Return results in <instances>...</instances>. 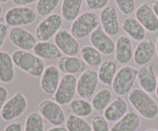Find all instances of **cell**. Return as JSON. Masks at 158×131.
Masks as SVG:
<instances>
[{"label": "cell", "mask_w": 158, "mask_h": 131, "mask_svg": "<svg viewBox=\"0 0 158 131\" xmlns=\"http://www.w3.org/2000/svg\"><path fill=\"white\" fill-rule=\"evenodd\" d=\"M99 25H100V19L97 14L93 11H85L71 23L70 33L76 40H83L87 37H90Z\"/></svg>", "instance_id": "3"}, {"label": "cell", "mask_w": 158, "mask_h": 131, "mask_svg": "<svg viewBox=\"0 0 158 131\" xmlns=\"http://www.w3.org/2000/svg\"><path fill=\"white\" fill-rule=\"evenodd\" d=\"M155 94H156V97L158 98V76H157V86H156V91H155Z\"/></svg>", "instance_id": "44"}, {"label": "cell", "mask_w": 158, "mask_h": 131, "mask_svg": "<svg viewBox=\"0 0 158 131\" xmlns=\"http://www.w3.org/2000/svg\"><path fill=\"white\" fill-rule=\"evenodd\" d=\"M9 2V0H0V3H7Z\"/></svg>", "instance_id": "46"}, {"label": "cell", "mask_w": 158, "mask_h": 131, "mask_svg": "<svg viewBox=\"0 0 158 131\" xmlns=\"http://www.w3.org/2000/svg\"><path fill=\"white\" fill-rule=\"evenodd\" d=\"M60 0H38L36 3V12L39 16L47 17L57 8Z\"/></svg>", "instance_id": "33"}, {"label": "cell", "mask_w": 158, "mask_h": 131, "mask_svg": "<svg viewBox=\"0 0 158 131\" xmlns=\"http://www.w3.org/2000/svg\"><path fill=\"white\" fill-rule=\"evenodd\" d=\"M12 1L17 6H26L33 3H37L38 0H12Z\"/></svg>", "instance_id": "40"}, {"label": "cell", "mask_w": 158, "mask_h": 131, "mask_svg": "<svg viewBox=\"0 0 158 131\" xmlns=\"http://www.w3.org/2000/svg\"><path fill=\"white\" fill-rule=\"evenodd\" d=\"M81 59L85 62V64L93 67H99L103 62L102 54L92 46H84L80 50Z\"/></svg>", "instance_id": "28"}, {"label": "cell", "mask_w": 158, "mask_h": 131, "mask_svg": "<svg viewBox=\"0 0 158 131\" xmlns=\"http://www.w3.org/2000/svg\"><path fill=\"white\" fill-rule=\"evenodd\" d=\"M56 46L62 54L66 56H76L80 52V46L77 40L67 30H60L53 38Z\"/></svg>", "instance_id": "12"}, {"label": "cell", "mask_w": 158, "mask_h": 131, "mask_svg": "<svg viewBox=\"0 0 158 131\" xmlns=\"http://www.w3.org/2000/svg\"><path fill=\"white\" fill-rule=\"evenodd\" d=\"M8 94L9 92L6 87L0 86V111L2 110L5 103L8 101Z\"/></svg>", "instance_id": "38"}, {"label": "cell", "mask_w": 158, "mask_h": 131, "mask_svg": "<svg viewBox=\"0 0 158 131\" xmlns=\"http://www.w3.org/2000/svg\"><path fill=\"white\" fill-rule=\"evenodd\" d=\"M155 46H156V55H157V58H158V37L156 38V45H155Z\"/></svg>", "instance_id": "43"}, {"label": "cell", "mask_w": 158, "mask_h": 131, "mask_svg": "<svg viewBox=\"0 0 158 131\" xmlns=\"http://www.w3.org/2000/svg\"><path fill=\"white\" fill-rule=\"evenodd\" d=\"M56 67L64 74H77L82 73L86 69V64L81 58L77 56L64 55L57 60Z\"/></svg>", "instance_id": "20"}, {"label": "cell", "mask_w": 158, "mask_h": 131, "mask_svg": "<svg viewBox=\"0 0 158 131\" xmlns=\"http://www.w3.org/2000/svg\"><path fill=\"white\" fill-rule=\"evenodd\" d=\"M127 98L132 108L144 119L151 120L158 116V104L145 91L140 88L132 89Z\"/></svg>", "instance_id": "1"}, {"label": "cell", "mask_w": 158, "mask_h": 131, "mask_svg": "<svg viewBox=\"0 0 158 131\" xmlns=\"http://www.w3.org/2000/svg\"><path fill=\"white\" fill-rule=\"evenodd\" d=\"M112 99H113L112 91L107 88H104L99 90L93 96L91 105L94 110L100 113V111H104L107 109V106L112 103Z\"/></svg>", "instance_id": "29"}, {"label": "cell", "mask_w": 158, "mask_h": 131, "mask_svg": "<svg viewBox=\"0 0 158 131\" xmlns=\"http://www.w3.org/2000/svg\"><path fill=\"white\" fill-rule=\"evenodd\" d=\"M137 83L140 86V89L146 93H155L157 86V76L155 74L154 67L151 64L141 66L137 70Z\"/></svg>", "instance_id": "19"}, {"label": "cell", "mask_w": 158, "mask_h": 131, "mask_svg": "<svg viewBox=\"0 0 158 131\" xmlns=\"http://www.w3.org/2000/svg\"><path fill=\"white\" fill-rule=\"evenodd\" d=\"M89 40H90L91 46L95 47L98 51H100L101 54L111 55L115 52V42L100 27H98L91 34Z\"/></svg>", "instance_id": "14"}, {"label": "cell", "mask_w": 158, "mask_h": 131, "mask_svg": "<svg viewBox=\"0 0 158 131\" xmlns=\"http://www.w3.org/2000/svg\"><path fill=\"white\" fill-rule=\"evenodd\" d=\"M36 10L27 6H16L8 9L4 15L5 24L8 27H23L33 24L37 20Z\"/></svg>", "instance_id": "5"}, {"label": "cell", "mask_w": 158, "mask_h": 131, "mask_svg": "<svg viewBox=\"0 0 158 131\" xmlns=\"http://www.w3.org/2000/svg\"><path fill=\"white\" fill-rule=\"evenodd\" d=\"M14 61L12 55L6 51L0 50V82L3 84H10L15 79Z\"/></svg>", "instance_id": "24"}, {"label": "cell", "mask_w": 158, "mask_h": 131, "mask_svg": "<svg viewBox=\"0 0 158 131\" xmlns=\"http://www.w3.org/2000/svg\"><path fill=\"white\" fill-rule=\"evenodd\" d=\"M135 19L141 24L146 32L156 33L158 31V18L149 4H140L135 9Z\"/></svg>", "instance_id": "16"}, {"label": "cell", "mask_w": 158, "mask_h": 131, "mask_svg": "<svg viewBox=\"0 0 158 131\" xmlns=\"http://www.w3.org/2000/svg\"><path fill=\"white\" fill-rule=\"evenodd\" d=\"M121 28L126 35L135 42H141L145 40L146 31L141 24L135 18L127 17L125 18L121 23Z\"/></svg>", "instance_id": "21"}, {"label": "cell", "mask_w": 158, "mask_h": 131, "mask_svg": "<svg viewBox=\"0 0 158 131\" xmlns=\"http://www.w3.org/2000/svg\"><path fill=\"white\" fill-rule=\"evenodd\" d=\"M24 131H44V118L40 113L33 111L25 119Z\"/></svg>", "instance_id": "31"}, {"label": "cell", "mask_w": 158, "mask_h": 131, "mask_svg": "<svg viewBox=\"0 0 158 131\" xmlns=\"http://www.w3.org/2000/svg\"><path fill=\"white\" fill-rule=\"evenodd\" d=\"M34 53L43 60H58L62 57V53L54 42H39L35 46Z\"/></svg>", "instance_id": "23"}, {"label": "cell", "mask_w": 158, "mask_h": 131, "mask_svg": "<svg viewBox=\"0 0 158 131\" xmlns=\"http://www.w3.org/2000/svg\"><path fill=\"white\" fill-rule=\"evenodd\" d=\"M3 131H23V126L19 122H11L5 126Z\"/></svg>", "instance_id": "39"}, {"label": "cell", "mask_w": 158, "mask_h": 131, "mask_svg": "<svg viewBox=\"0 0 158 131\" xmlns=\"http://www.w3.org/2000/svg\"><path fill=\"white\" fill-rule=\"evenodd\" d=\"M99 78L97 72L93 69L85 70L77 79L76 94L80 99H90L96 93Z\"/></svg>", "instance_id": "10"}, {"label": "cell", "mask_w": 158, "mask_h": 131, "mask_svg": "<svg viewBox=\"0 0 158 131\" xmlns=\"http://www.w3.org/2000/svg\"><path fill=\"white\" fill-rule=\"evenodd\" d=\"M39 113L52 126H61L65 122V113L61 105L54 100H44L39 104Z\"/></svg>", "instance_id": "8"}, {"label": "cell", "mask_w": 158, "mask_h": 131, "mask_svg": "<svg viewBox=\"0 0 158 131\" xmlns=\"http://www.w3.org/2000/svg\"><path fill=\"white\" fill-rule=\"evenodd\" d=\"M28 108V101L22 92H17L5 103L0 116L4 121H12L20 117Z\"/></svg>", "instance_id": "7"}, {"label": "cell", "mask_w": 158, "mask_h": 131, "mask_svg": "<svg viewBox=\"0 0 158 131\" xmlns=\"http://www.w3.org/2000/svg\"><path fill=\"white\" fill-rule=\"evenodd\" d=\"M77 78L72 74H64L61 77L53 99L60 105H69L73 101L74 96L76 94Z\"/></svg>", "instance_id": "9"}, {"label": "cell", "mask_w": 158, "mask_h": 131, "mask_svg": "<svg viewBox=\"0 0 158 131\" xmlns=\"http://www.w3.org/2000/svg\"><path fill=\"white\" fill-rule=\"evenodd\" d=\"M127 111V101L121 97L115 99L112 103L107 106V109L104 110V117L109 122H117L121 118H123Z\"/></svg>", "instance_id": "22"}, {"label": "cell", "mask_w": 158, "mask_h": 131, "mask_svg": "<svg viewBox=\"0 0 158 131\" xmlns=\"http://www.w3.org/2000/svg\"><path fill=\"white\" fill-rule=\"evenodd\" d=\"M133 46L127 36H120L115 42V59L122 65H127L133 59Z\"/></svg>", "instance_id": "18"}, {"label": "cell", "mask_w": 158, "mask_h": 131, "mask_svg": "<svg viewBox=\"0 0 158 131\" xmlns=\"http://www.w3.org/2000/svg\"><path fill=\"white\" fill-rule=\"evenodd\" d=\"M69 109H70L71 114H74L79 117H87L93 113V106L91 103H89L87 100L84 99H76L73 100L69 104Z\"/></svg>", "instance_id": "30"}, {"label": "cell", "mask_w": 158, "mask_h": 131, "mask_svg": "<svg viewBox=\"0 0 158 131\" xmlns=\"http://www.w3.org/2000/svg\"><path fill=\"white\" fill-rule=\"evenodd\" d=\"M2 16V6H1V3H0V18Z\"/></svg>", "instance_id": "45"}, {"label": "cell", "mask_w": 158, "mask_h": 131, "mask_svg": "<svg viewBox=\"0 0 158 131\" xmlns=\"http://www.w3.org/2000/svg\"><path fill=\"white\" fill-rule=\"evenodd\" d=\"M92 131H110L109 121L104 117V115L94 116L91 120Z\"/></svg>", "instance_id": "35"}, {"label": "cell", "mask_w": 158, "mask_h": 131, "mask_svg": "<svg viewBox=\"0 0 158 131\" xmlns=\"http://www.w3.org/2000/svg\"><path fill=\"white\" fill-rule=\"evenodd\" d=\"M65 122L68 131H92L91 123L74 114H69Z\"/></svg>", "instance_id": "32"}, {"label": "cell", "mask_w": 158, "mask_h": 131, "mask_svg": "<svg viewBox=\"0 0 158 131\" xmlns=\"http://www.w3.org/2000/svg\"><path fill=\"white\" fill-rule=\"evenodd\" d=\"M145 131H158V129H152V128H149V129H147Z\"/></svg>", "instance_id": "47"}, {"label": "cell", "mask_w": 158, "mask_h": 131, "mask_svg": "<svg viewBox=\"0 0 158 131\" xmlns=\"http://www.w3.org/2000/svg\"><path fill=\"white\" fill-rule=\"evenodd\" d=\"M118 72L117 63L113 60H105L99 66L98 69V78L105 86H112L113 80Z\"/></svg>", "instance_id": "26"}, {"label": "cell", "mask_w": 158, "mask_h": 131, "mask_svg": "<svg viewBox=\"0 0 158 131\" xmlns=\"http://www.w3.org/2000/svg\"><path fill=\"white\" fill-rule=\"evenodd\" d=\"M60 80L61 77L59 69L56 65H48L41 76V81H40L41 90L47 95H54Z\"/></svg>", "instance_id": "15"}, {"label": "cell", "mask_w": 158, "mask_h": 131, "mask_svg": "<svg viewBox=\"0 0 158 131\" xmlns=\"http://www.w3.org/2000/svg\"><path fill=\"white\" fill-rule=\"evenodd\" d=\"M8 34V26L4 23H0V50L4 46Z\"/></svg>", "instance_id": "37"}, {"label": "cell", "mask_w": 158, "mask_h": 131, "mask_svg": "<svg viewBox=\"0 0 158 131\" xmlns=\"http://www.w3.org/2000/svg\"><path fill=\"white\" fill-rule=\"evenodd\" d=\"M156 53V46L151 40H143L138 42L133 51V61L137 66H144L149 64Z\"/></svg>", "instance_id": "17"}, {"label": "cell", "mask_w": 158, "mask_h": 131, "mask_svg": "<svg viewBox=\"0 0 158 131\" xmlns=\"http://www.w3.org/2000/svg\"><path fill=\"white\" fill-rule=\"evenodd\" d=\"M83 0H62L61 16L66 22H73L80 15Z\"/></svg>", "instance_id": "27"}, {"label": "cell", "mask_w": 158, "mask_h": 131, "mask_svg": "<svg viewBox=\"0 0 158 131\" xmlns=\"http://www.w3.org/2000/svg\"><path fill=\"white\" fill-rule=\"evenodd\" d=\"M109 2V0H85L87 7L92 11L102 10L104 9Z\"/></svg>", "instance_id": "36"}, {"label": "cell", "mask_w": 158, "mask_h": 131, "mask_svg": "<svg viewBox=\"0 0 158 131\" xmlns=\"http://www.w3.org/2000/svg\"><path fill=\"white\" fill-rule=\"evenodd\" d=\"M12 59L18 69L34 78L41 77L46 69L44 62L42 58L37 56L35 53H31L26 50H15L12 53Z\"/></svg>", "instance_id": "2"}, {"label": "cell", "mask_w": 158, "mask_h": 131, "mask_svg": "<svg viewBox=\"0 0 158 131\" xmlns=\"http://www.w3.org/2000/svg\"><path fill=\"white\" fill-rule=\"evenodd\" d=\"M47 131H68L66 127H62V126H52V127L48 128Z\"/></svg>", "instance_id": "41"}, {"label": "cell", "mask_w": 158, "mask_h": 131, "mask_svg": "<svg viewBox=\"0 0 158 131\" xmlns=\"http://www.w3.org/2000/svg\"><path fill=\"white\" fill-rule=\"evenodd\" d=\"M62 22L63 18L61 15L56 13L51 14L38 24L35 30V36L40 42H49L52 38H54L60 31Z\"/></svg>", "instance_id": "6"}, {"label": "cell", "mask_w": 158, "mask_h": 131, "mask_svg": "<svg viewBox=\"0 0 158 131\" xmlns=\"http://www.w3.org/2000/svg\"><path fill=\"white\" fill-rule=\"evenodd\" d=\"M99 19H100V24L104 32L110 37L116 36L120 31L121 24L116 7L106 6L101 10Z\"/></svg>", "instance_id": "13"}, {"label": "cell", "mask_w": 158, "mask_h": 131, "mask_svg": "<svg viewBox=\"0 0 158 131\" xmlns=\"http://www.w3.org/2000/svg\"><path fill=\"white\" fill-rule=\"evenodd\" d=\"M137 70L138 69H135V67L131 65H125L121 67L113 80L112 88L114 94L118 97L128 95L136 81Z\"/></svg>", "instance_id": "4"}, {"label": "cell", "mask_w": 158, "mask_h": 131, "mask_svg": "<svg viewBox=\"0 0 158 131\" xmlns=\"http://www.w3.org/2000/svg\"><path fill=\"white\" fill-rule=\"evenodd\" d=\"M152 9H153V11H154V13H155V15L157 16V18H158V0H156V1L152 4Z\"/></svg>", "instance_id": "42"}, {"label": "cell", "mask_w": 158, "mask_h": 131, "mask_svg": "<svg viewBox=\"0 0 158 131\" xmlns=\"http://www.w3.org/2000/svg\"><path fill=\"white\" fill-rule=\"evenodd\" d=\"M118 11L123 15H130L135 11V0H114Z\"/></svg>", "instance_id": "34"}, {"label": "cell", "mask_w": 158, "mask_h": 131, "mask_svg": "<svg viewBox=\"0 0 158 131\" xmlns=\"http://www.w3.org/2000/svg\"><path fill=\"white\" fill-rule=\"evenodd\" d=\"M141 120L138 113L135 111L128 113L112 126L110 131H137L140 127Z\"/></svg>", "instance_id": "25"}, {"label": "cell", "mask_w": 158, "mask_h": 131, "mask_svg": "<svg viewBox=\"0 0 158 131\" xmlns=\"http://www.w3.org/2000/svg\"><path fill=\"white\" fill-rule=\"evenodd\" d=\"M8 38L13 46L18 47V50L30 51L34 50L37 45L36 36L32 33L25 30L22 27H15L9 31Z\"/></svg>", "instance_id": "11"}]
</instances>
